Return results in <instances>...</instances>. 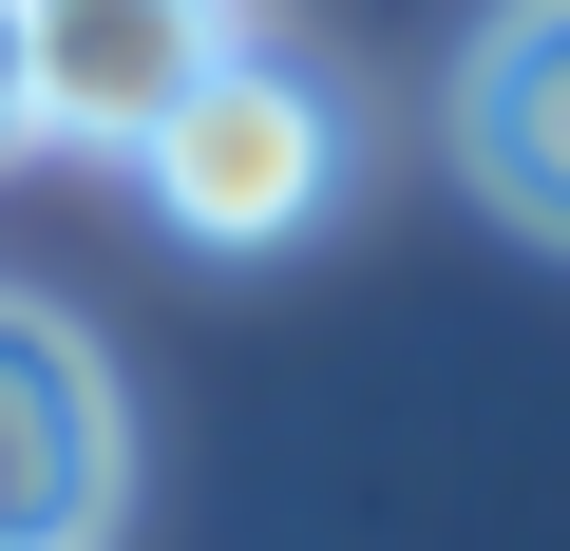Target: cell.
<instances>
[{"mask_svg":"<svg viewBox=\"0 0 570 551\" xmlns=\"http://www.w3.org/2000/svg\"><path fill=\"white\" fill-rule=\"evenodd\" d=\"M134 190H153V228L171 247H305L324 209H343V96L285 58V39H228L190 96H171V134L134 152Z\"/></svg>","mask_w":570,"mask_h":551,"instance_id":"obj_1","label":"cell"},{"mask_svg":"<svg viewBox=\"0 0 570 551\" xmlns=\"http://www.w3.org/2000/svg\"><path fill=\"white\" fill-rule=\"evenodd\" d=\"M115 494H134V437H115L96 343L0 286V551H96Z\"/></svg>","mask_w":570,"mask_h":551,"instance_id":"obj_2","label":"cell"},{"mask_svg":"<svg viewBox=\"0 0 570 551\" xmlns=\"http://www.w3.org/2000/svg\"><path fill=\"white\" fill-rule=\"evenodd\" d=\"M228 39H247L228 0H39L20 77H39V134H58V152H153L171 96H190Z\"/></svg>","mask_w":570,"mask_h":551,"instance_id":"obj_3","label":"cell"},{"mask_svg":"<svg viewBox=\"0 0 570 551\" xmlns=\"http://www.w3.org/2000/svg\"><path fill=\"white\" fill-rule=\"evenodd\" d=\"M456 171H475L532 247H570V0H513V20L475 39V77H456Z\"/></svg>","mask_w":570,"mask_h":551,"instance_id":"obj_4","label":"cell"},{"mask_svg":"<svg viewBox=\"0 0 570 551\" xmlns=\"http://www.w3.org/2000/svg\"><path fill=\"white\" fill-rule=\"evenodd\" d=\"M20 39H39V0H0V134H39V77H20Z\"/></svg>","mask_w":570,"mask_h":551,"instance_id":"obj_5","label":"cell"}]
</instances>
